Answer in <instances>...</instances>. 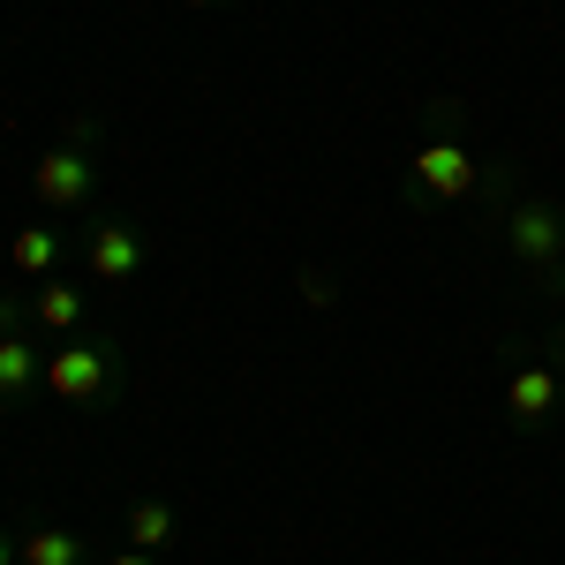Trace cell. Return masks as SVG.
I'll return each instance as SVG.
<instances>
[{
	"mask_svg": "<svg viewBox=\"0 0 565 565\" xmlns=\"http://www.w3.org/2000/svg\"><path fill=\"white\" fill-rule=\"evenodd\" d=\"M174 505H167V498H136L129 505V543L136 551H167V543H174Z\"/></svg>",
	"mask_w": 565,
	"mask_h": 565,
	"instance_id": "cell-11",
	"label": "cell"
},
{
	"mask_svg": "<svg viewBox=\"0 0 565 565\" xmlns=\"http://www.w3.org/2000/svg\"><path fill=\"white\" fill-rule=\"evenodd\" d=\"M498 234H505V249H513L527 271H543V279L565 295V212L558 204H543V196L505 204V212H498Z\"/></svg>",
	"mask_w": 565,
	"mask_h": 565,
	"instance_id": "cell-4",
	"label": "cell"
},
{
	"mask_svg": "<svg viewBox=\"0 0 565 565\" xmlns=\"http://www.w3.org/2000/svg\"><path fill=\"white\" fill-rule=\"evenodd\" d=\"M181 8H218V0H181Z\"/></svg>",
	"mask_w": 565,
	"mask_h": 565,
	"instance_id": "cell-16",
	"label": "cell"
},
{
	"mask_svg": "<svg viewBox=\"0 0 565 565\" xmlns=\"http://www.w3.org/2000/svg\"><path fill=\"white\" fill-rule=\"evenodd\" d=\"M84 271L98 279V287H121V279H136V271H143V242H136L129 218H90V234H84Z\"/></svg>",
	"mask_w": 565,
	"mask_h": 565,
	"instance_id": "cell-5",
	"label": "cell"
},
{
	"mask_svg": "<svg viewBox=\"0 0 565 565\" xmlns=\"http://www.w3.org/2000/svg\"><path fill=\"white\" fill-rule=\"evenodd\" d=\"M121 385H129V370H121V348L106 332H84V340L45 354V392L61 407H106V399H121Z\"/></svg>",
	"mask_w": 565,
	"mask_h": 565,
	"instance_id": "cell-1",
	"label": "cell"
},
{
	"mask_svg": "<svg viewBox=\"0 0 565 565\" xmlns=\"http://www.w3.org/2000/svg\"><path fill=\"white\" fill-rule=\"evenodd\" d=\"M302 302H309V309H332V302H340L332 271H317V264H309V271H302Z\"/></svg>",
	"mask_w": 565,
	"mask_h": 565,
	"instance_id": "cell-12",
	"label": "cell"
},
{
	"mask_svg": "<svg viewBox=\"0 0 565 565\" xmlns=\"http://www.w3.org/2000/svg\"><path fill=\"white\" fill-rule=\"evenodd\" d=\"M61 226H23L15 242H8V264L23 271V279H53V264H61Z\"/></svg>",
	"mask_w": 565,
	"mask_h": 565,
	"instance_id": "cell-10",
	"label": "cell"
},
{
	"mask_svg": "<svg viewBox=\"0 0 565 565\" xmlns=\"http://www.w3.org/2000/svg\"><path fill=\"white\" fill-rule=\"evenodd\" d=\"M15 565H84V535L53 527V521H31L15 535Z\"/></svg>",
	"mask_w": 565,
	"mask_h": 565,
	"instance_id": "cell-8",
	"label": "cell"
},
{
	"mask_svg": "<svg viewBox=\"0 0 565 565\" xmlns=\"http://www.w3.org/2000/svg\"><path fill=\"white\" fill-rule=\"evenodd\" d=\"M0 565H15V535L8 527H0Z\"/></svg>",
	"mask_w": 565,
	"mask_h": 565,
	"instance_id": "cell-14",
	"label": "cell"
},
{
	"mask_svg": "<svg viewBox=\"0 0 565 565\" xmlns=\"http://www.w3.org/2000/svg\"><path fill=\"white\" fill-rule=\"evenodd\" d=\"M31 324H39V332H76V324H84V287H68V279H39V295H31Z\"/></svg>",
	"mask_w": 565,
	"mask_h": 565,
	"instance_id": "cell-9",
	"label": "cell"
},
{
	"mask_svg": "<svg viewBox=\"0 0 565 565\" xmlns=\"http://www.w3.org/2000/svg\"><path fill=\"white\" fill-rule=\"evenodd\" d=\"M558 399H565V377L551 362H513V370H505V415H513L521 430H543V423L558 415Z\"/></svg>",
	"mask_w": 565,
	"mask_h": 565,
	"instance_id": "cell-6",
	"label": "cell"
},
{
	"mask_svg": "<svg viewBox=\"0 0 565 565\" xmlns=\"http://www.w3.org/2000/svg\"><path fill=\"white\" fill-rule=\"evenodd\" d=\"M482 189V159L468 151V136H430V143H415V159H407V196L415 204H468Z\"/></svg>",
	"mask_w": 565,
	"mask_h": 565,
	"instance_id": "cell-2",
	"label": "cell"
},
{
	"mask_svg": "<svg viewBox=\"0 0 565 565\" xmlns=\"http://www.w3.org/2000/svg\"><path fill=\"white\" fill-rule=\"evenodd\" d=\"M45 385L39 348L15 332V302H0V407H23V392Z\"/></svg>",
	"mask_w": 565,
	"mask_h": 565,
	"instance_id": "cell-7",
	"label": "cell"
},
{
	"mask_svg": "<svg viewBox=\"0 0 565 565\" xmlns=\"http://www.w3.org/2000/svg\"><path fill=\"white\" fill-rule=\"evenodd\" d=\"M551 370H558V377H565V332H558V340H551Z\"/></svg>",
	"mask_w": 565,
	"mask_h": 565,
	"instance_id": "cell-13",
	"label": "cell"
},
{
	"mask_svg": "<svg viewBox=\"0 0 565 565\" xmlns=\"http://www.w3.org/2000/svg\"><path fill=\"white\" fill-rule=\"evenodd\" d=\"M114 565H151V551H129V558H114Z\"/></svg>",
	"mask_w": 565,
	"mask_h": 565,
	"instance_id": "cell-15",
	"label": "cell"
},
{
	"mask_svg": "<svg viewBox=\"0 0 565 565\" xmlns=\"http://www.w3.org/2000/svg\"><path fill=\"white\" fill-rule=\"evenodd\" d=\"M90 143H98V129L76 121V129L31 167V196H39L45 212H84V204H90V189H98V159H90Z\"/></svg>",
	"mask_w": 565,
	"mask_h": 565,
	"instance_id": "cell-3",
	"label": "cell"
}]
</instances>
